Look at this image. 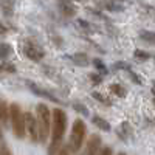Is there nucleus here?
Here are the masks:
<instances>
[{"label": "nucleus", "instance_id": "cd10ccee", "mask_svg": "<svg viewBox=\"0 0 155 155\" xmlns=\"http://www.w3.org/2000/svg\"><path fill=\"white\" fill-rule=\"evenodd\" d=\"M56 155H70V149H68V146H67V144H65V146H62Z\"/></svg>", "mask_w": 155, "mask_h": 155}, {"label": "nucleus", "instance_id": "412c9836", "mask_svg": "<svg viewBox=\"0 0 155 155\" xmlns=\"http://www.w3.org/2000/svg\"><path fill=\"white\" fill-rule=\"evenodd\" d=\"M0 8H2L5 16H11L12 14V0H5V2H0Z\"/></svg>", "mask_w": 155, "mask_h": 155}, {"label": "nucleus", "instance_id": "473e14b6", "mask_svg": "<svg viewBox=\"0 0 155 155\" xmlns=\"http://www.w3.org/2000/svg\"><path fill=\"white\" fill-rule=\"evenodd\" d=\"M115 2H121V0H115Z\"/></svg>", "mask_w": 155, "mask_h": 155}, {"label": "nucleus", "instance_id": "2f4dec72", "mask_svg": "<svg viewBox=\"0 0 155 155\" xmlns=\"http://www.w3.org/2000/svg\"><path fill=\"white\" fill-rule=\"evenodd\" d=\"M116 155H126V153L124 152H120V153H116Z\"/></svg>", "mask_w": 155, "mask_h": 155}, {"label": "nucleus", "instance_id": "a878e982", "mask_svg": "<svg viewBox=\"0 0 155 155\" xmlns=\"http://www.w3.org/2000/svg\"><path fill=\"white\" fill-rule=\"evenodd\" d=\"M98 155H113V149L110 146H102L98 152Z\"/></svg>", "mask_w": 155, "mask_h": 155}, {"label": "nucleus", "instance_id": "7ed1b4c3", "mask_svg": "<svg viewBox=\"0 0 155 155\" xmlns=\"http://www.w3.org/2000/svg\"><path fill=\"white\" fill-rule=\"evenodd\" d=\"M85 141H87V124L84 123V120L76 118L71 124V132H70L67 146L71 153H78L84 147Z\"/></svg>", "mask_w": 155, "mask_h": 155}, {"label": "nucleus", "instance_id": "c756f323", "mask_svg": "<svg viewBox=\"0 0 155 155\" xmlns=\"http://www.w3.org/2000/svg\"><path fill=\"white\" fill-rule=\"evenodd\" d=\"M0 140H3V126L0 123Z\"/></svg>", "mask_w": 155, "mask_h": 155}, {"label": "nucleus", "instance_id": "b1692460", "mask_svg": "<svg viewBox=\"0 0 155 155\" xmlns=\"http://www.w3.org/2000/svg\"><path fill=\"white\" fill-rule=\"evenodd\" d=\"M0 155H12L9 146L5 143V140H0Z\"/></svg>", "mask_w": 155, "mask_h": 155}, {"label": "nucleus", "instance_id": "f8f14e48", "mask_svg": "<svg viewBox=\"0 0 155 155\" xmlns=\"http://www.w3.org/2000/svg\"><path fill=\"white\" fill-rule=\"evenodd\" d=\"M92 123L99 129V130H102V132H110L112 130V126H110V123L107 121V120H104L102 116H99V115H95V116H92Z\"/></svg>", "mask_w": 155, "mask_h": 155}, {"label": "nucleus", "instance_id": "5701e85b", "mask_svg": "<svg viewBox=\"0 0 155 155\" xmlns=\"http://www.w3.org/2000/svg\"><path fill=\"white\" fill-rule=\"evenodd\" d=\"M92 96H93L95 99H98L99 102H102V104H106V106H110V104H112L110 99H109L107 96H104L102 93H99V92H93V93H92Z\"/></svg>", "mask_w": 155, "mask_h": 155}, {"label": "nucleus", "instance_id": "a211bd4d", "mask_svg": "<svg viewBox=\"0 0 155 155\" xmlns=\"http://www.w3.org/2000/svg\"><path fill=\"white\" fill-rule=\"evenodd\" d=\"M71 107L79 113V115H82V116H88L90 115V112H88V109H87V106H84L82 102H79V101H74L73 104H71Z\"/></svg>", "mask_w": 155, "mask_h": 155}, {"label": "nucleus", "instance_id": "39448f33", "mask_svg": "<svg viewBox=\"0 0 155 155\" xmlns=\"http://www.w3.org/2000/svg\"><path fill=\"white\" fill-rule=\"evenodd\" d=\"M22 50H23V54L33 62H41L45 56V51H44L42 45L37 41H34V39H31V37L25 39V42L22 45Z\"/></svg>", "mask_w": 155, "mask_h": 155}, {"label": "nucleus", "instance_id": "c85d7f7f", "mask_svg": "<svg viewBox=\"0 0 155 155\" xmlns=\"http://www.w3.org/2000/svg\"><path fill=\"white\" fill-rule=\"evenodd\" d=\"M8 33V28L5 27V25L2 23V22H0V36H5Z\"/></svg>", "mask_w": 155, "mask_h": 155}, {"label": "nucleus", "instance_id": "1a4fd4ad", "mask_svg": "<svg viewBox=\"0 0 155 155\" xmlns=\"http://www.w3.org/2000/svg\"><path fill=\"white\" fill-rule=\"evenodd\" d=\"M0 123L3 129L9 127V104L3 98H0Z\"/></svg>", "mask_w": 155, "mask_h": 155}, {"label": "nucleus", "instance_id": "ddd939ff", "mask_svg": "<svg viewBox=\"0 0 155 155\" xmlns=\"http://www.w3.org/2000/svg\"><path fill=\"white\" fill-rule=\"evenodd\" d=\"M99 6L104 8L110 12H121L124 11V6L120 5L118 2H115V0H106V2H99Z\"/></svg>", "mask_w": 155, "mask_h": 155}, {"label": "nucleus", "instance_id": "f257e3e1", "mask_svg": "<svg viewBox=\"0 0 155 155\" xmlns=\"http://www.w3.org/2000/svg\"><path fill=\"white\" fill-rule=\"evenodd\" d=\"M51 134H50V143L47 147V155H56L59 149L64 146V137L67 132V124H68V116L67 112L56 107L51 110Z\"/></svg>", "mask_w": 155, "mask_h": 155}, {"label": "nucleus", "instance_id": "72a5a7b5", "mask_svg": "<svg viewBox=\"0 0 155 155\" xmlns=\"http://www.w3.org/2000/svg\"><path fill=\"white\" fill-rule=\"evenodd\" d=\"M153 102H155V99H153Z\"/></svg>", "mask_w": 155, "mask_h": 155}, {"label": "nucleus", "instance_id": "20e7f679", "mask_svg": "<svg viewBox=\"0 0 155 155\" xmlns=\"http://www.w3.org/2000/svg\"><path fill=\"white\" fill-rule=\"evenodd\" d=\"M9 124L11 130L17 140H23L27 137L25 130V112H22V107L17 102H11L9 104Z\"/></svg>", "mask_w": 155, "mask_h": 155}, {"label": "nucleus", "instance_id": "423d86ee", "mask_svg": "<svg viewBox=\"0 0 155 155\" xmlns=\"http://www.w3.org/2000/svg\"><path fill=\"white\" fill-rule=\"evenodd\" d=\"M25 130L27 137L33 144L39 143V127H37V120L33 112H25Z\"/></svg>", "mask_w": 155, "mask_h": 155}, {"label": "nucleus", "instance_id": "f3484780", "mask_svg": "<svg viewBox=\"0 0 155 155\" xmlns=\"http://www.w3.org/2000/svg\"><path fill=\"white\" fill-rule=\"evenodd\" d=\"M141 41H144L150 45H155V33L153 31H140Z\"/></svg>", "mask_w": 155, "mask_h": 155}, {"label": "nucleus", "instance_id": "9b49d317", "mask_svg": "<svg viewBox=\"0 0 155 155\" xmlns=\"http://www.w3.org/2000/svg\"><path fill=\"white\" fill-rule=\"evenodd\" d=\"M68 59L74 64V65H78V67H87V65H90V58L85 53H74V54L68 56Z\"/></svg>", "mask_w": 155, "mask_h": 155}, {"label": "nucleus", "instance_id": "6ab92c4d", "mask_svg": "<svg viewBox=\"0 0 155 155\" xmlns=\"http://www.w3.org/2000/svg\"><path fill=\"white\" fill-rule=\"evenodd\" d=\"M92 62H93V65H95V68H96V70H98V71H99L101 74H106V73L109 71V68L106 67V64L102 62V61H101L99 58H95V59H93Z\"/></svg>", "mask_w": 155, "mask_h": 155}, {"label": "nucleus", "instance_id": "6e6552de", "mask_svg": "<svg viewBox=\"0 0 155 155\" xmlns=\"http://www.w3.org/2000/svg\"><path fill=\"white\" fill-rule=\"evenodd\" d=\"M102 147V138L96 134L90 135V138L85 141V147L82 155H98L99 149Z\"/></svg>", "mask_w": 155, "mask_h": 155}, {"label": "nucleus", "instance_id": "bb28decb", "mask_svg": "<svg viewBox=\"0 0 155 155\" xmlns=\"http://www.w3.org/2000/svg\"><path fill=\"white\" fill-rule=\"evenodd\" d=\"M127 71H129V74H130V79H132V81H134L135 84H138V85H140V84H141V79L138 78V74H137V73H134V71H132L130 68H129Z\"/></svg>", "mask_w": 155, "mask_h": 155}, {"label": "nucleus", "instance_id": "7c9ffc66", "mask_svg": "<svg viewBox=\"0 0 155 155\" xmlns=\"http://www.w3.org/2000/svg\"><path fill=\"white\" fill-rule=\"evenodd\" d=\"M73 2H87V0H73Z\"/></svg>", "mask_w": 155, "mask_h": 155}, {"label": "nucleus", "instance_id": "393cba45", "mask_svg": "<svg viewBox=\"0 0 155 155\" xmlns=\"http://www.w3.org/2000/svg\"><path fill=\"white\" fill-rule=\"evenodd\" d=\"M90 81H92L93 84H101L102 82V74L99 71H95V73H90Z\"/></svg>", "mask_w": 155, "mask_h": 155}, {"label": "nucleus", "instance_id": "0eeeda50", "mask_svg": "<svg viewBox=\"0 0 155 155\" xmlns=\"http://www.w3.org/2000/svg\"><path fill=\"white\" fill-rule=\"evenodd\" d=\"M25 84H27V87L30 88V92L34 93L36 96L44 98V99H48V101H51V102H54V104H64V102H62L58 96H54L51 92H48L47 88H42L41 85H37L36 82H33V81H25Z\"/></svg>", "mask_w": 155, "mask_h": 155}, {"label": "nucleus", "instance_id": "9d476101", "mask_svg": "<svg viewBox=\"0 0 155 155\" xmlns=\"http://www.w3.org/2000/svg\"><path fill=\"white\" fill-rule=\"evenodd\" d=\"M58 8H59V11H61L65 17H73L76 12H78V8H76L71 2H68V0H59Z\"/></svg>", "mask_w": 155, "mask_h": 155}, {"label": "nucleus", "instance_id": "4468645a", "mask_svg": "<svg viewBox=\"0 0 155 155\" xmlns=\"http://www.w3.org/2000/svg\"><path fill=\"white\" fill-rule=\"evenodd\" d=\"M12 53H14V48H12L11 44H8V42L0 44V59L2 61H6L8 58H11Z\"/></svg>", "mask_w": 155, "mask_h": 155}, {"label": "nucleus", "instance_id": "f03ea898", "mask_svg": "<svg viewBox=\"0 0 155 155\" xmlns=\"http://www.w3.org/2000/svg\"><path fill=\"white\" fill-rule=\"evenodd\" d=\"M36 120H37V127H39V143L47 144V140L50 138L51 134V110L45 102H39L36 106Z\"/></svg>", "mask_w": 155, "mask_h": 155}, {"label": "nucleus", "instance_id": "dca6fc26", "mask_svg": "<svg viewBox=\"0 0 155 155\" xmlns=\"http://www.w3.org/2000/svg\"><path fill=\"white\" fill-rule=\"evenodd\" d=\"M110 92H112V93H115L118 98H124V96L127 95L126 88H124L121 84H110Z\"/></svg>", "mask_w": 155, "mask_h": 155}, {"label": "nucleus", "instance_id": "4be33fe9", "mask_svg": "<svg viewBox=\"0 0 155 155\" xmlns=\"http://www.w3.org/2000/svg\"><path fill=\"white\" fill-rule=\"evenodd\" d=\"M134 56H135V59H138V61H147V59H150V54L147 53V51L140 50V48L134 51Z\"/></svg>", "mask_w": 155, "mask_h": 155}, {"label": "nucleus", "instance_id": "2eb2a0df", "mask_svg": "<svg viewBox=\"0 0 155 155\" xmlns=\"http://www.w3.org/2000/svg\"><path fill=\"white\" fill-rule=\"evenodd\" d=\"M0 70H2V73H9V74H16L17 73V68H16L14 64L6 62V61H3L2 64H0Z\"/></svg>", "mask_w": 155, "mask_h": 155}, {"label": "nucleus", "instance_id": "aec40b11", "mask_svg": "<svg viewBox=\"0 0 155 155\" xmlns=\"http://www.w3.org/2000/svg\"><path fill=\"white\" fill-rule=\"evenodd\" d=\"M76 23L79 25V27H81L85 33H95V28H93V25L90 23V22H87V20H84V19H78Z\"/></svg>", "mask_w": 155, "mask_h": 155}]
</instances>
